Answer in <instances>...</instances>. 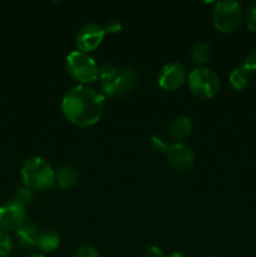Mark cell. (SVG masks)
I'll list each match as a JSON object with an SVG mask.
<instances>
[{"mask_svg": "<svg viewBox=\"0 0 256 257\" xmlns=\"http://www.w3.org/2000/svg\"><path fill=\"white\" fill-rule=\"evenodd\" d=\"M105 97L100 90L79 84L65 93L62 100V112L68 122L80 128L92 127L104 114Z\"/></svg>", "mask_w": 256, "mask_h": 257, "instance_id": "6da1fadb", "label": "cell"}, {"mask_svg": "<svg viewBox=\"0 0 256 257\" xmlns=\"http://www.w3.org/2000/svg\"><path fill=\"white\" fill-rule=\"evenodd\" d=\"M23 182L32 191H45L55 185V171L47 160L39 156L27 158L22 166Z\"/></svg>", "mask_w": 256, "mask_h": 257, "instance_id": "7a4b0ae2", "label": "cell"}, {"mask_svg": "<svg viewBox=\"0 0 256 257\" xmlns=\"http://www.w3.org/2000/svg\"><path fill=\"white\" fill-rule=\"evenodd\" d=\"M65 68L73 79L87 85L99 78V67L88 53L73 50L65 58Z\"/></svg>", "mask_w": 256, "mask_h": 257, "instance_id": "3957f363", "label": "cell"}, {"mask_svg": "<svg viewBox=\"0 0 256 257\" xmlns=\"http://www.w3.org/2000/svg\"><path fill=\"white\" fill-rule=\"evenodd\" d=\"M187 82L192 94L201 99H210L220 92V77L208 67H197L191 70Z\"/></svg>", "mask_w": 256, "mask_h": 257, "instance_id": "277c9868", "label": "cell"}, {"mask_svg": "<svg viewBox=\"0 0 256 257\" xmlns=\"http://www.w3.org/2000/svg\"><path fill=\"white\" fill-rule=\"evenodd\" d=\"M243 19L242 7L235 0H222L215 4L212 10V22L221 33H233L240 28Z\"/></svg>", "mask_w": 256, "mask_h": 257, "instance_id": "5b68a950", "label": "cell"}, {"mask_svg": "<svg viewBox=\"0 0 256 257\" xmlns=\"http://www.w3.org/2000/svg\"><path fill=\"white\" fill-rule=\"evenodd\" d=\"M27 206L17 200H10L0 206V231H17L25 223Z\"/></svg>", "mask_w": 256, "mask_h": 257, "instance_id": "8992f818", "label": "cell"}, {"mask_svg": "<svg viewBox=\"0 0 256 257\" xmlns=\"http://www.w3.org/2000/svg\"><path fill=\"white\" fill-rule=\"evenodd\" d=\"M104 35L105 30L102 25L97 23H87L78 30L77 37H75V45L79 52L89 54L102 44Z\"/></svg>", "mask_w": 256, "mask_h": 257, "instance_id": "52a82bcc", "label": "cell"}, {"mask_svg": "<svg viewBox=\"0 0 256 257\" xmlns=\"http://www.w3.org/2000/svg\"><path fill=\"white\" fill-rule=\"evenodd\" d=\"M166 155L171 167L178 172H186L195 163V152L190 146L183 142H176L171 145Z\"/></svg>", "mask_w": 256, "mask_h": 257, "instance_id": "ba28073f", "label": "cell"}, {"mask_svg": "<svg viewBox=\"0 0 256 257\" xmlns=\"http://www.w3.org/2000/svg\"><path fill=\"white\" fill-rule=\"evenodd\" d=\"M187 80V72L181 63L172 62L163 65L158 74V85L165 90H176Z\"/></svg>", "mask_w": 256, "mask_h": 257, "instance_id": "9c48e42d", "label": "cell"}, {"mask_svg": "<svg viewBox=\"0 0 256 257\" xmlns=\"http://www.w3.org/2000/svg\"><path fill=\"white\" fill-rule=\"evenodd\" d=\"M39 235V228L33 222H25L22 227L15 231L18 242L23 247H37Z\"/></svg>", "mask_w": 256, "mask_h": 257, "instance_id": "30bf717a", "label": "cell"}, {"mask_svg": "<svg viewBox=\"0 0 256 257\" xmlns=\"http://www.w3.org/2000/svg\"><path fill=\"white\" fill-rule=\"evenodd\" d=\"M119 79H118L117 97L127 94L135 89L137 84V72L132 67H118Z\"/></svg>", "mask_w": 256, "mask_h": 257, "instance_id": "8fae6325", "label": "cell"}, {"mask_svg": "<svg viewBox=\"0 0 256 257\" xmlns=\"http://www.w3.org/2000/svg\"><path fill=\"white\" fill-rule=\"evenodd\" d=\"M192 122L188 117L185 115H180V117H176L175 119H172V122L168 125V131H170V135L172 136V138H175L176 141L181 142V141L186 140L188 136L192 132Z\"/></svg>", "mask_w": 256, "mask_h": 257, "instance_id": "7c38bea8", "label": "cell"}, {"mask_svg": "<svg viewBox=\"0 0 256 257\" xmlns=\"http://www.w3.org/2000/svg\"><path fill=\"white\" fill-rule=\"evenodd\" d=\"M60 245V236L58 235L57 231L52 228H47L40 232L39 238H38V248L43 252H53L57 250Z\"/></svg>", "mask_w": 256, "mask_h": 257, "instance_id": "4fadbf2b", "label": "cell"}, {"mask_svg": "<svg viewBox=\"0 0 256 257\" xmlns=\"http://www.w3.org/2000/svg\"><path fill=\"white\" fill-rule=\"evenodd\" d=\"M78 181V172L72 166H63L55 172V183L63 190L72 188Z\"/></svg>", "mask_w": 256, "mask_h": 257, "instance_id": "5bb4252c", "label": "cell"}, {"mask_svg": "<svg viewBox=\"0 0 256 257\" xmlns=\"http://www.w3.org/2000/svg\"><path fill=\"white\" fill-rule=\"evenodd\" d=\"M191 60L198 67H203L211 57V45L206 42H197L192 45L190 53Z\"/></svg>", "mask_w": 256, "mask_h": 257, "instance_id": "9a60e30c", "label": "cell"}, {"mask_svg": "<svg viewBox=\"0 0 256 257\" xmlns=\"http://www.w3.org/2000/svg\"><path fill=\"white\" fill-rule=\"evenodd\" d=\"M228 80H230V84L233 90H236V92H242L248 85V74H246L241 68H237V69H233L230 73Z\"/></svg>", "mask_w": 256, "mask_h": 257, "instance_id": "2e32d148", "label": "cell"}, {"mask_svg": "<svg viewBox=\"0 0 256 257\" xmlns=\"http://www.w3.org/2000/svg\"><path fill=\"white\" fill-rule=\"evenodd\" d=\"M14 200L19 201L20 203H23L24 206L30 205V203L34 201V195H33V191L29 190L24 186V187H19L15 191V198Z\"/></svg>", "mask_w": 256, "mask_h": 257, "instance_id": "e0dca14e", "label": "cell"}, {"mask_svg": "<svg viewBox=\"0 0 256 257\" xmlns=\"http://www.w3.org/2000/svg\"><path fill=\"white\" fill-rule=\"evenodd\" d=\"M240 68L246 74H256V50L246 55Z\"/></svg>", "mask_w": 256, "mask_h": 257, "instance_id": "ac0fdd59", "label": "cell"}, {"mask_svg": "<svg viewBox=\"0 0 256 257\" xmlns=\"http://www.w3.org/2000/svg\"><path fill=\"white\" fill-rule=\"evenodd\" d=\"M246 25L251 32L256 33V2L251 3L245 12Z\"/></svg>", "mask_w": 256, "mask_h": 257, "instance_id": "d6986e66", "label": "cell"}, {"mask_svg": "<svg viewBox=\"0 0 256 257\" xmlns=\"http://www.w3.org/2000/svg\"><path fill=\"white\" fill-rule=\"evenodd\" d=\"M13 242L8 233L0 231V257H8L12 252Z\"/></svg>", "mask_w": 256, "mask_h": 257, "instance_id": "ffe728a7", "label": "cell"}, {"mask_svg": "<svg viewBox=\"0 0 256 257\" xmlns=\"http://www.w3.org/2000/svg\"><path fill=\"white\" fill-rule=\"evenodd\" d=\"M150 145L157 152H167L168 147H170L167 141L161 137V136H152L150 140Z\"/></svg>", "mask_w": 256, "mask_h": 257, "instance_id": "44dd1931", "label": "cell"}, {"mask_svg": "<svg viewBox=\"0 0 256 257\" xmlns=\"http://www.w3.org/2000/svg\"><path fill=\"white\" fill-rule=\"evenodd\" d=\"M75 257H100L99 251L93 246H82L78 248Z\"/></svg>", "mask_w": 256, "mask_h": 257, "instance_id": "7402d4cb", "label": "cell"}, {"mask_svg": "<svg viewBox=\"0 0 256 257\" xmlns=\"http://www.w3.org/2000/svg\"><path fill=\"white\" fill-rule=\"evenodd\" d=\"M103 28H104L105 33H112V34H114V33H119L122 30L123 25L120 23V20L110 19L105 23V25Z\"/></svg>", "mask_w": 256, "mask_h": 257, "instance_id": "603a6c76", "label": "cell"}, {"mask_svg": "<svg viewBox=\"0 0 256 257\" xmlns=\"http://www.w3.org/2000/svg\"><path fill=\"white\" fill-rule=\"evenodd\" d=\"M146 257H165L163 256L162 250L157 246H151V247L147 248L146 251Z\"/></svg>", "mask_w": 256, "mask_h": 257, "instance_id": "cb8c5ba5", "label": "cell"}, {"mask_svg": "<svg viewBox=\"0 0 256 257\" xmlns=\"http://www.w3.org/2000/svg\"><path fill=\"white\" fill-rule=\"evenodd\" d=\"M165 257H187V256H185L183 253H181V252H172V253H170V255H167Z\"/></svg>", "mask_w": 256, "mask_h": 257, "instance_id": "d4e9b609", "label": "cell"}, {"mask_svg": "<svg viewBox=\"0 0 256 257\" xmlns=\"http://www.w3.org/2000/svg\"><path fill=\"white\" fill-rule=\"evenodd\" d=\"M29 257H45V256L42 255V253H33V255H30Z\"/></svg>", "mask_w": 256, "mask_h": 257, "instance_id": "484cf974", "label": "cell"}, {"mask_svg": "<svg viewBox=\"0 0 256 257\" xmlns=\"http://www.w3.org/2000/svg\"><path fill=\"white\" fill-rule=\"evenodd\" d=\"M210 257H215V256H210Z\"/></svg>", "mask_w": 256, "mask_h": 257, "instance_id": "4316f807", "label": "cell"}]
</instances>
